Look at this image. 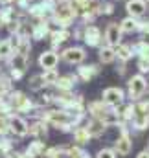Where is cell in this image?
I'll use <instances>...</instances> for the list:
<instances>
[{
    "label": "cell",
    "instance_id": "20",
    "mask_svg": "<svg viewBox=\"0 0 149 158\" xmlns=\"http://www.w3.org/2000/svg\"><path fill=\"white\" fill-rule=\"evenodd\" d=\"M129 127H131V131H134V132H144V131H147L149 129V116H146V114H136V112H134V116L131 119Z\"/></svg>",
    "mask_w": 149,
    "mask_h": 158
},
{
    "label": "cell",
    "instance_id": "33",
    "mask_svg": "<svg viewBox=\"0 0 149 158\" xmlns=\"http://www.w3.org/2000/svg\"><path fill=\"white\" fill-rule=\"evenodd\" d=\"M114 13V4L112 2H100V15H112Z\"/></svg>",
    "mask_w": 149,
    "mask_h": 158
},
{
    "label": "cell",
    "instance_id": "6",
    "mask_svg": "<svg viewBox=\"0 0 149 158\" xmlns=\"http://www.w3.org/2000/svg\"><path fill=\"white\" fill-rule=\"evenodd\" d=\"M59 57H61L66 64H75V66H79V64L85 63L87 52H85L83 46H70V48L63 50V52L59 53Z\"/></svg>",
    "mask_w": 149,
    "mask_h": 158
},
{
    "label": "cell",
    "instance_id": "37",
    "mask_svg": "<svg viewBox=\"0 0 149 158\" xmlns=\"http://www.w3.org/2000/svg\"><path fill=\"white\" fill-rule=\"evenodd\" d=\"M140 40H142V42L149 48V30H147V31H142V39H140Z\"/></svg>",
    "mask_w": 149,
    "mask_h": 158
},
{
    "label": "cell",
    "instance_id": "38",
    "mask_svg": "<svg viewBox=\"0 0 149 158\" xmlns=\"http://www.w3.org/2000/svg\"><path fill=\"white\" fill-rule=\"evenodd\" d=\"M136 158H149V153H147V149H144V151H140V153L136 155Z\"/></svg>",
    "mask_w": 149,
    "mask_h": 158
},
{
    "label": "cell",
    "instance_id": "19",
    "mask_svg": "<svg viewBox=\"0 0 149 158\" xmlns=\"http://www.w3.org/2000/svg\"><path fill=\"white\" fill-rule=\"evenodd\" d=\"M46 142H42V140H33V142H30L28 143V147H26V155L30 158H42L44 155V151H46Z\"/></svg>",
    "mask_w": 149,
    "mask_h": 158
},
{
    "label": "cell",
    "instance_id": "13",
    "mask_svg": "<svg viewBox=\"0 0 149 158\" xmlns=\"http://www.w3.org/2000/svg\"><path fill=\"white\" fill-rule=\"evenodd\" d=\"M85 125V129L88 131V134L92 136V138H100V136H103L105 132H107V125L101 121V119H98V118H87V121L83 123Z\"/></svg>",
    "mask_w": 149,
    "mask_h": 158
},
{
    "label": "cell",
    "instance_id": "17",
    "mask_svg": "<svg viewBox=\"0 0 149 158\" xmlns=\"http://www.w3.org/2000/svg\"><path fill=\"white\" fill-rule=\"evenodd\" d=\"M109 109H112V107H107L101 99H98V101H90V103H87V114L90 116V118H98L101 119L107 112H109Z\"/></svg>",
    "mask_w": 149,
    "mask_h": 158
},
{
    "label": "cell",
    "instance_id": "5",
    "mask_svg": "<svg viewBox=\"0 0 149 158\" xmlns=\"http://www.w3.org/2000/svg\"><path fill=\"white\" fill-rule=\"evenodd\" d=\"M81 40H85V44L90 48H100L103 46V33L94 24H83V39Z\"/></svg>",
    "mask_w": 149,
    "mask_h": 158
},
{
    "label": "cell",
    "instance_id": "30",
    "mask_svg": "<svg viewBox=\"0 0 149 158\" xmlns=\"http://www.w3.org/2000/svg\"><path fill=\"white\" fill-rule=\"evenodd\" d=\"M28 85H30V90H33V92H40V90H46V88H48V86L44 85V81H42V76H40V74L32 76Z\"/></svg>",
    "mask_w": 149,
    "mask_h": 158
},
{
    "label": "cell",
    "instance_id": "22",
    "mask_svg": "<svg viewBox=\"0 0 149 158\" xmlns=\"http://www.w3.org/2000/svg\"><path fill=\"white\" fill-rule=\"evenodd\" d=\"M114 52H116V59L123 61V63H129L133 59V55H134L131 44H123V42H120L118 46H114Z\"/></svg>",
    "mask_w": 149,
    "mask_h": 158
},
{
    "label": "cell",
    "instance_id": "24",
    "mask_svg": "<svg viewBox=\"0 0 149 158\" xmlns=\"http://www.w3.org/2000/svg\"><path fill=\"white\" fill-rule=\"evenodd\" d=\"M72 136H74V143H77V145H87L92 140V136L88 134V131L85 129V125L75 127L74 131H72Z\"/></svg>",
    "mask_w": 149,
    "mask_h": 158
},
{
    "label": "cell",
    "instance_id": "28",
    "mask_svg": "<svg viewBox=\"0 0 149 158\" xmlns=\"http://www.w3.org/2000/svg\"><path fill=\"white\" fill-rule=\"evenodd\" d=\"M42 81H44V85L46 86H52L53 88V85L57 83V79H59V72H57V68H53V70H42Z\"/></svg>",
    "mask_w": 149,
    "mask_h": 158
},
{
    "label": "cell",
    "instance_id": "8",
    "mask_svg": "<svg viewBox=\"0 0 149 158\" xmlns=\"http://www.w3.org/2000/svg\"><path fill=\"white\" fill-rule=\"evenodd\" d=\"M121 39H123V31H121L120 24H118V22H109L107 28H105V33H103L105 44H109V46H118V44L121 42Z\"/></svg>",
    "mask_w": 149,
    "mask_h": 158
},
{
    "label": "cell",
    "instance_id": "9",
    "mask_svg": "<svg viewBox=\"0 0 149 158\" xmlns=\"http://www.w3.org/2000/svg\"><path fill=\"white\" fill-rule=\"evenodd\" d=\"M72 39V31H70V28H55V30H52L50 31V44H52V50H55L57 52V48L61 46V44H65L66 40Z\"/></svg>",
    "mask_w": 149,
    "mask_h": 158
},
{
    "label": "cell",
    "instance_id": "23",
    "mask_svg": "<svg viewBox=\"0 0 149 158\" xmlns=\"http://www.w3.org/2000/svg\"><path fill=\"white\" fill-rule=\"evenodd\" d=\"M116 110H118L120 121L131 123V119H133V116H134V105H133V101H131V103H121Z\"/></svg>",
    "mask_w": 149,
    "mask_h": 158
},
{
    "label": "cell",
    "instance_id": "39",
    "mask_svg": "<svg viewBox=\"0 0 149 158\" xmlns=\"http://www.w3.org/2000/svg\"><path fill=\"white\" fill-rule=\"evenodd\" d=\"M0 4H2V6H13L15 0H0Z\"/></svg>",
    "mask_w": 149,
    "mask_h": 158
},
{
    "label": "cell",
    "instance_id": "10",
    "mask_svg": "<svg viewBox=\"0 0 149 158\" xmlns=\"http://www.w3.org/2000/svg\"><path fill=\"white\" fill-rule=\"evenodd\" d=\"M59 61H61V57H59V53H57L55 50H46V52H42L37 59L39 66H40L42 70H53V68H57Z\"/></svg>",
    "mask_w": 149,
    "mask_h": 158
},
{
    "label": "cell",
    "instance_id": "11",
    "mask_svg": "<svg viewBox=\"0 0 149 158\" xmlns=\"http://www.w3.org/2000/svg\"><path fill=\"white\" fill-rule=\"evenodd\" d=\"M50 31H52V28H50V20H33V24H32V39L35 40H44L50 37Z\"/></svg>",
    "mask_w": 149,
    "mask_h": 158
},
{
    "label": "cell",
    "instance_id": "14",
    "mask_svg": "<svg viewBox=\"0 0 149 158\" xmlns=\"http://www.w3.org/2000/svg\"><path fill=\"white\" fill-rule=\"evenodd\" d=\"M28 136H32L33 140H42V142H46V138H48V125H46L42 119H35V121L30 123V127H28Z\"/></svg>",
    "mask_w": 149,
    "mask_h": 158
},
{
    "label": "cell",
    "instance_id": "3",
    "mask_svg": "<svg viewBox=\"0 0 149 158\" xmlns=\"http://www.w3.org/2000/svg\"><path fill=\"white\" fill-rule=\"evenodd\" d=\"M147 88H149L147 77L138 72V74L131 76L129 81H127V98H129L131 101H138V99H142V98L146 96Z\"/></svg>",
    "mask_w": 149,
    "mask_h": 158
},
{
    "label": "cell",
    "instance_id": "29",
    "mask_svg": "<svg viewBox=\"0 0 149 158\" xmlns=\"http://www.w3.org/2000/svg\"><path fill=\"white\" fill-rule=\"evenodd\" d=\"M11 55H13V46H11L9 39H2L0 40V61L6 63Z\"/></svg>",
    "mask_w": 149,
    "mask_h": 158
},
{
    "label": "cell",
    "instance_id": "43",
    "mask_svg": "<svg viewBox=\"0 0 149 158\" xmlns=\"http://www.w3.org/2000/svg\"><path fill=\"white\" fill-rule=\"evenodd\" d=\"M2 74H4V72H2V68H0V76H2Z\"/></svg>",
    "mask_w": 149,
    "mask_h": 158
},
{
    "label": "cell",
    "instance_id": "4",
    "mask_svg": "<svg viewBox=\"0 0 149 158\" xmlns=\"http://www.w3.org/2000/svg\"><path fill=\"white\" fill-rule=\"evenodd\" d=\"M101 101L107 105V107H112V109H118L121 103H125V92L120 88V86H109L101 92Z\"/></svg>",
    "mask_w": 149,
    "mask_h": 158
},
{
    "label": "cell",
    "instance_id": "42",
    "mask_svg": "<svg viewBox=\"0 0 149 158\" xmlns=\"http://www.w3.org/2000/svg\"><path fill=\"white\" fill-rule=\"evenodd\" d=\"M146 149H147V153H149V143H147V147H146Z\"/></svg>",
    "mask_w": 149,
    "mask_h": 158
},
{
    "label": "cell",
    "instance_id": "40",
    "mask_svg": "<svg viewBox=\"0 0 149 158\" xmlns=\"http://www.w3.org/2000/svg\"><path fill=\"white\" fill-rule=\"evenodd\" d=\"M0 28H4V20H2V15H0Z\"/></svg>",
    "mask_w": 149,
    "mask_h": 158
},
{
    "label": "cell",
    "instance_id": "44",
    "mask_svg": "<svg viewBox=\"0 0 149 158\" xmlns=\"http://www.w3.org/2000/svg\"><path fill=\"white\" fill-rule=\"evenodd\" d=\"M147 90H149V88H147Z\"/></svg>",
    "mask_w": 149,
    "mask_h": 158
},
{
    "label": "cell",
    "instance_id": "26",
    "mask_svg": "<svg viewBox=\"0 0 149 158\" xmlns=\"http://www.w3.org/2000/svg\"><path fill=\"white\" fill-rule=\"evenodd\" d=\"M65 158H90V156H88V153H87L81 145L72 143V145H66V149H65Z\"/></svg>",
    "mask_w": 149,
    "mask_h": 158
},
{
    "label": "cell",
    "instance_id": "7",
    "mask_svg": "<svg viewBox=\"0 0 149 158\" xmlns=\"http://www.w3.org/2000/svg\"><path fill=\"white\" fill-rule=\"evenodd\" d=\"M28 127H30V123L26 121V118H22L20 114H11L9 116V134L13 136V138H26L28 136Z\"/></svg>",
    "mask_w": 149,
    "mask_h": 158
},
{
    "label": "cell",
    "instance_id": "25",
    "mask_svg": "<svg viewBox=\"0 0 149 158\" xmlns=\"http://www.w3.org/2000/svg\"><path fill=\"white\" fill-rule=\"evenodd\" d=\"M120 28H121L123 33H134V31H138V28H140V20L134 19V17H125V19L120 22Z\"/></svg>",
    "mask_w": 149,
    "mask_h": 158
},
{
    "label": "cell",
    "instance_id": "41",
    "mask_svg": "<svg viewBox=\"0 0 149 158\" xmlns=\"http://www.w3.org/2000/svg\"><path fill=\"white\" fill-rule=\"evenodd\" d=\"M50 2H53V4H57V2H61V0H50Z\"/></svg>",
    "mask_w": 149,
    "mask_h": 158
},
{
    "label": "cell",
    "instance_id": "2",
    "mask_svg": "<svg viewBox=\"0 0 149 158\" xmlns=\"http://www.w3.org/2000/svg\"><path fill=\"white\" fill-rule=\"evenodd\" d=\"M7 103H9V107H11V110L15 112V114H30L37 105H35V101L32 99V98H28L24 92H20V90H11L9 94H7Z\"/></svg>",
    "mask_w": 149,
    "mask_h": 158
},
{
    "label": "cell",
    "instance_id": "21",
    "mask_svg": "<svg viewBox=\"0 0 149 158\" xmlns=\"http://www.w3.org/2000/svg\"><path fill=\"white\" fill-rule=\"evenodd\" d=\"M98 57H100V63L101 64H111L116 61V52H114V46H109V44H103L98 48Z\"/></svg>",
    "mask_w": 149,
    "mask_h": 158
},
{
    "label": "cell",
    "instance_id": "12",
    "mask_svg": "<svg viewBox=\"0 0 149 158\" xmlns=\"http://www.w3.org/2000/svg\"><path fill=\"white\" fill-rule=\"evenodd\" d=\"M100 74V66L98 64H79L75 70V76L81 83H88Z\"/></svg>",
    "mask_w": 149,
    "mask_h": 158
},
{
    "label": "cell",
    "instance_id": "15",
    "mask_svg": "<svg viewBox=\"0 0 149 158\" xmlns=\"http://www.w3.org/2000/svg\"><path fill=\"white\" fill-rule=\"evenodd\" d=\"M125 9H127L129 17L142 19V17L147 13V4H146V0H127Z\"/></svg>",
    "mask_w": 149,
    "mask_h": 158
},
{
    "label": "cell",
    "instance_id": "18",
    "mask_svg": "<svg viewBox=\"0 0 149 158\" xmlns=\"http://www.w3.org/2000/svg\"><path fill=\"white\" fill-rule=\"evenodd\" d=\"M9 64V70H20V72H26L28 66H30V57L22 55V53H17L13 52V55L6 61Z\"/></svg>",
    "mask_w": 149,
    "mask_h": 158
},
{
    "label": "cell",
    "instance_id": "36",
    "mask_svg": "<svg viewBox=\"0 0 149 158\" xmlns=\"http://www.w3.org/2000/svg\"><path fill=\"white\" fill-rule=\"evenodd\" d=\"M120 64L116 66V72L120 74V76H125V72H127V63H123V61H118Z\"/></svg>",
    "mask_w": 149,
    "mask_h": 158
},
{
    "label": "cell",
    "instance_id": "16",
    "mask_svg": "<svg viewBox=\"0 0 149 158\" xmlns=\"http://www.w3.org/2000/svg\"><path fill=\"white\" fill-rule=\"evenodd\" d=\"M77 83H79V79H77L75 74H66V76H59L57 83L53 85V88L59 90V92H72Z\"/></svg>",
    "mask_w": 149,
    "mask_h": 158
},
{
    "label": "cell",
    "instance_id": "35",
    "mask_svg": "<svg viewBox=\"0 0 149 158\" xmlns=\"http://www.w3.org/2000/svg\"><path fill=\"white\" fill-rule=\"evenodd\" d=\"M24 74L26 72H20V70H9V77L13 79V81H20V79L24 77Z\"/></svg>",
    "mask_w": 149,
    "mask_h": 158
},
{
    "label": "cell",
    "instance_id": "34",
    "mask_svg": "<svg viewBox=\"0 0 149 158\" xmlns=\"http://www.w3.org/2000/svg\"><path fill=\"white\" fill-rule=\"evenodd\" d=\"M118 155L114 153V149L112 147H103V149H100L98 153H96V158H116Z\"/></svg>",
    "mask_w": 149,
    "mask_h": 158
},
{
    "label": "cell",
    "instance_id": "32",
    "mask_svg": "<svg viewBox=\"0 0 149 158\" xmlns=\"http://www.w3.org/2000/svg\"><path fill=\"white\" fill-rule=\"evenodd\" d=\"M7 134H9V116L0 114V136H7Z\"/></svg>",
    "mask_w": 149,
    "mask_h": 158
},
{
    "label": "cell",
    "instance_id": "1",
    "mask_svg": "<svg viewBox=\"0 0 149 158\" xmlns=\"http://www.w3.org/2000/svg\"><path fill=\"white\" fill-rule=\"evenodd\" d=\"M48 127H53L61 132H72L74 131V112L66 110V109H42L40 112V118Z\"/></svg>",
    "mask_w": 149,
    "mask_h": 158
},
{
    "label": "cell",
    "instance_id": "31",
    "mask_svg": "<svg viewBox=\"0 0 149 158\" xmlns=\"http://www.w3.org/2000/svg\"><path fill=\"white\" fill-rule=\"evenodd\" d=\"M136 68L140 74H149V52L138 55V61H136Z\"/></svg>",
    "mask_w": 149,
    "mask_h": 158
},
{
    "label": "cell",
    "instance_id": "27",
    "mask_svg": "<svg viewBox=\"0 0 149 158\" xmlns=\"http://www.w3.org/2000/svg\"><path fill=\"white\" fill-rule=\"evenodd\" d=\"M15 151V142H13V138H9V134L7 136H0V156H7V155H11Z\"/></svg>",
    "mask_w": 149,
    "mask_h": 158
}]
</instances>
